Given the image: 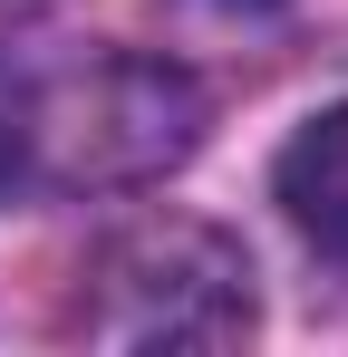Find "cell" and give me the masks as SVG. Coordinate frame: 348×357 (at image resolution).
Wrapping results in <instances>:
<instances>
[{"instance_id":"1","label":"cell","mask_w":348,"mask_h":357,"mask_svg":"<svg viewBox=\"0 0 348 357\" xmlns=\"http://www.w3.org/2000/svg\"><path fill=\"white\" fill-rule=\"evenodd\" d=\"M68 328L87 348H232L252 338V261L203 222H136L78 271Z\"/></svg>"},{"instance_id":"2","label":"cell","mask_w":348,"mask_h":357,"mask_svg":"<svg viewBox=\"0 0 348 357\" xmlns=\"http://www.w3.org/2000/svg\"><path fill=\"white\" fill-rule=\"evenodd\" d=\"M203 97L155 59H78L39 68V183H145L194 145Z\"/></svg>"},{"instance_id":"3","label":"cell","mask_w":348,"mask_h":357,"mask_svg":"<svg viewBox=\"0 0 348 357\" xmlns=\"http://www.w3.org/2000/svg\"><path fill=\"white\" fill-rule=\"evenodd\" d=\"M281 203H290V222L319 241V251L348 261V97L319 107V116L281 145Z\"/></svg>"},{"instance_id":"4","label":"cell","mask_w":348,"mask_h":357,"mask_svg":"<svg viewBox=\"0 0 348 357\" xmlns=\"http://www.w3.org/2000/svg\"><path fill=\"white\" fill-rule=\"evenodd\" d=\"M39 193V68L0 49V203Z\"/></svg>"},{"instance_id":"5","label":"cell","mask_w":348,"mask_h":357,"mask_svg":"<svg viewBox=\"0 0 348 357\" xmlns=\"http://www.w3.org/2000/svg\"><path fill=\"white\" fill-rule=\"evenodd\" d=\"M252 10H261V0H252Z\"/></svg>"}]
</instances>
